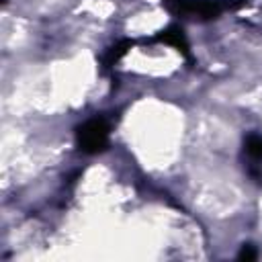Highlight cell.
I'll return each mask as SVG.
<instances>
[{
  "label": "cell",
  "instance_id": "6da1fadb",
  "mask_svg": "<svg viewBox=\"0 0 262 262\" xmlns=\"http://www.w3.org/2000/svg\"><path fill=\"white\" fill-rule=\"evenodd\" d=\"M164 6L176 16L211 20L219 18L225 10H237L246 4V0H162Z\"/></svg>",
  "mask_w": 262,
  "mask_h": 262
},
{
  "label": "cell",
  "instance_id": "7a4b0ae2",
  "mask_svg": "<svg viewBox=\"0 0 262 262\" xmlns=\"http://www.w3.org/2000/svg\"><path fill=\"white\" fill-rule=\"evenodd\" d=\"M76 143L84 154L104 151L108 145V123L104 117H92L76 129Z\"/></svg>",
  "mask_w": 262,
  "mask_h": 262
},
{
  "label": "cell",
  "instance_id": "3957f363",
  "mask_svg": "<svg viewBox=\"0 0 262 262\" xmlns=\"http://www.w3.org/2000/svg\"><path fill=\"white\" fill-rule=\"evenodd\" d=\"M154 41H162V43H166V45H172V47L178 49L184 57H190V47H188L186 35H184V31H182L180 27H176V25H170V27H166L164 31H160V33L154 37Z\"/></svg>",
  "mask_w": 262,
  "mask_h": 262
},
{
  "label": "cell",
  "instance_id": "277c9868",
  "mask_svg": "<svg viewBox=\"0 0 262 262\" xmlns=\"http://www.w3.org/2000/svg\"><path fill=\"white\" fill-rule=\"evenodd\" d=\"M133 47V41H129V39H125V41H119V43H115L108 51H106V55H104V70H111L129 49Z\"/></svg>",
  "mask_w": 262,
  "mask_h": 262
},
{
  "label": "cell",
  "instance_id": "5b68a950",
  "mask_svg": "<svg viewBox=\"0 0 262 262\" xmlns=\"http://www.w3.org/2000/svg\"><path fill=\"white\" fill-rule=\"evenodd\" d=\"M244 151L250 160L262 162V135L260 133H250L244 139Z\"/></svg>",
  "mask_w": 262,
  "mask_h": 262
},
{
  "label": "cell",
  "instance_id": "8992f818",
  "mask_svg": "<svg viewBox=\"0 0 262 262\" xmlns=\"http://www.w3.org/2000/svg\"><path fill=\"white\" fill-rule=\"evenodd\" d=\"M237 258H239V260H254V258H256L254 246H252V244H244L242 250H239V254H237Z\"/></svg>",
  "mask_w": 262,
  "mask_h": 262
}]
</instances>
